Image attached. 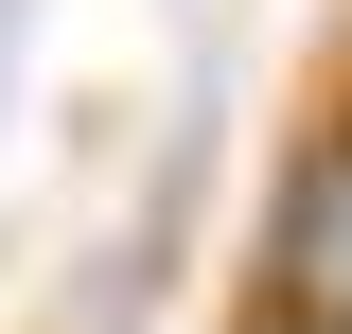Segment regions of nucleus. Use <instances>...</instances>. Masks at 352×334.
Here are the masks:
<instances>
[{
	"instance_id": "nucleus-1",
	"label": "nucleus",
	"mask_w": 352,
	"mask_h": 334,
	"mask_svg": "<svg viewBox=\"0 0 352 334\" xmlns=\"http://www.w3.org/2000/svg\"><path fill=\"white\" fill-rule=\"evenodd\" d=\"M247 299L352 334V106H317V124L282 141V176H264V247H247Z\"/></svg>"
},
{
	"instance_id": "nucleus-2",
	"label": "nucleus",
	"mask_w": 352,
	"mask_h": 334,
	"mask_svg": "<svg viewBox=\"0 0 352 334\" xmlns=\"http://www.w3.org/2000/svg\"><path fill=\"white\" fill-rule=\"evenodd\" d=\"M229 334H335V317H282V299H247V317H229Z\"/></svg>"
}]
</instances>
